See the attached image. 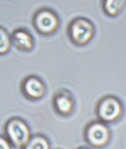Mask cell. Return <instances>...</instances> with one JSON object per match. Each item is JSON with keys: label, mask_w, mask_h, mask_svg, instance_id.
<instances>
[{"label": "cell", "mask_w": 126, "mask_h": 149, "mask_svg": "<svg viewBox=\"0 0 126 149\" xmlns=\"http://www.w3.org/2000/svg\"><path fill=\"white\" fill-rule=\"evenodd\" d=\"M95 114L97 119L109 125L120 123L124 118L126 107L123 100L113 94L105 95L96 101Z\"/></svg>", "instance_id": "6da1fadb"}, {"label": "cell", "mask_w": 126, "mask_h": 149, "mask_svg": "<svg viewBox=\"0 0 126 149\" xmlns=\"http://www.w3.org/2000/svg\"><path fill=\"white\" fill-rule=\"evenodd\" d=\"M31 23L35 32L39 35L50 38L60 31L62 19L55 9L49 6H42L33 13Z\"/></svg>", "instance_id": "7a4b0ae2"}, {"label": "cell", "mask_w": 126, "mask_h": 149, "mask_svg": "<svg viewBox=\"0 0 126 149\" xmlns=\"http://www.w3.org/2000/svg\"><path fill=\"white\" fill-rule=\"evenodd\" d=\"M97 29L93 22L87 17L78 16L67 25L66 34L70 42L77 47L88 45L95 38Z\"/></svg>", "instance_id": "3957f363"}, {"label": "cell", "mask_w": 126, "mask_h": 149, "mask_svg": "<svg viewBox=\"0 0 126 149\" xmlns=\"http://www.w3.org/2000/svg\"><path fill=\"white\" fill-rule=\"evenodd\" d=\"M3 129V134L12 148H26L32 133L30 124L24 118L19 116L9 118L4 123Z\"/></svg>", "instance_id": "277c9868"}, {"label": "cell", "mask_w": 126, "mask_h": 149, "mask_svg": "<svg viewBox=\"0 0 126 149\" xmlns=\"http://www.w3.org/2000/svg\"><path fill=\"white\" fill-rule=\"evenodd\" d=\"M83 137L90 148L101 149L107 147L113 138V132L109 125L98 119L92 120L84 125Z\"/></svg>", "instance_id": "5b68a950"}, {"label": "cell", "mask_w": 126, "mask_h": 149, "mask_svg": "<svg viewBox=\"0 0 126 149\" xmlns=\"http://www.w3.org/2000/svg\"><path fill=\"white\" fill-rule=\"evenodd\" d=\"M19 91L26 100L36 102L46 97L49 88L46 82L41 76L36 74H29L21 80Z\"/></svg>", "instance_id": "8992f818"}, {"label": "cell", "mask_w": 126, "mask_h": 149, "mask_svg": "<svg viewBox=\"0 0 126 149\" xmlns=\"http://www.w3.org/2000/svg\"><path fill=\"white\" fill-rule=\"evenodd\" d=\"M52 107L55 113L62 118H71L77 109V100L73 92L67 88H60L53 93Z\"/></svg>", "instance_id": "52a82bcc"}, {"label": "cell", "mask_w": 126, "mask_h": 149, "mask_svg": "<svg viewBox=\"0 0 126 149\" xmlns=\"http://www.w3.org/2000/svg\"><path fill=\"white\" fill-rule=\"evenodd\" d=\"M12 46L23 53H31L36 47V39L30 29L18 26L11 32Z\"/></svg>", "instance_id": "ba28073f"}, {"label": "cell", "mask_w": 126, "mask_h": 149, "mask_svg": "<svg viewBox=\"0 0 126 149\" xmlns=\"http://www.w3.org/2000/svg\"><path fill=\"white\" fill-rule=\"evenodd\" d=\"M101 6L103 13L109 18H115L123 12L126 6L125 0H102Z\"/></svg>", "instance_id": "9c48e42d"}, {"label": "cell", "mask_w": 126, "mask_h": 149, "mask_svg": "<svg viewBox=\"0 0 126 149\" xmlns=\"http://www.w3.org/2000/svg\"><path fill=\"white\" fill-rule=\"evenodd\" d=\"M52 147L50 138L43 133L32 134L26 149H50Z\"/></svg>", "instance_id": "30bf717a"}, {"label": "cell", "mask_w": 126, "mask_h": 149, "mask_svg": "<svg viewBox=\"0 0 126 149\" xmlns=\"http://www.w3.org/2000/svg\"><path fill=\"white\" fill-rule=\"evenodd\" d=\"M12 46L11 35L3 26H0V55L1 56L8 54Z\"/></svg>", "instance_id": "8fae6325"}, {"label": "cell", "mask_w": 126, "mask_h": 149, "mask_svg": "<svg viewBox=\"0 0 126 149\" xmlns=\"http://www.w3.org/2000/svg\"><path fill=\"white\" fill-rule=\"evenodd\" d=\"M0 148H12V146L9 143V141L4 136L2 133L0 138Z\"/></svg>", "instance_id": "7c38bea8"}]
</instances>
